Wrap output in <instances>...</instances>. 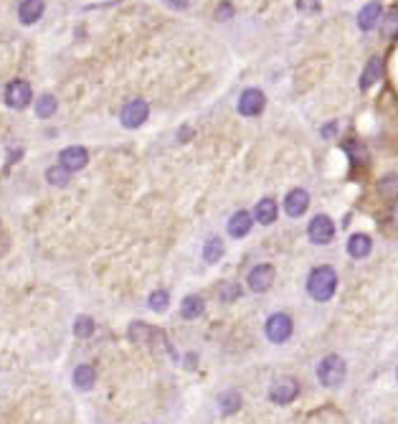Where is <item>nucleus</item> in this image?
Segmentation results:
<instances>
[{
  "label": "nucleus",
  "mask_w": 398,
  "mask_h": 424,
  "mask_svg": "<svg viewBox=\"0 0 398 424\" xmlns=\"http://www.w3.org/2000/svg\"><path fill=\"white\" fill-rule=\"evenodd\" d=\"M297 10L299 13H320V0H297Z\"/></svg>",
  "instance_id": "obj_30"
},
{
  "label": "nucleus",
  "mask_w": 398,
  "mask_h": 424,
  "mask_svg": "<svg viewBox=\"0 0 398 424\" xmlns=\"http://www.w3.org/2000/svg\"><path fill=\"white\" fill-rule=\"evenodd\" d=\"M381 3L378 0H373V3H365L363 8H360V13H358V28L360 31H365V34H371L375 25H381Z\"/></svg>",
  "instance_id": "obj_12"
},
{
  "label": "nucleus",
  "mask_w": 398,
  "mask_h": 424,
  "mask_svg": "<svg viewBox=\"0 0 398 424\" xmlns=\"http://www.w3.org/2000/svg\"><path fill=\"white\" fill-rule=\"evenodd\" d=\"M266 107V97L261 89L257 87H249V89H244L239 97V115L244 117H259L264 112Z\"/></svg>",
  "instance_id": "obj_7"
},
{
  "label": "nucleus",
  "mask_w": 398,
  "mask_h": 424,
  "mask_svg": "<svg viewBox=\"0 0 398 424\" xmlns=\"http://www.w3.org/2000/svg\"><path fill=\"white\" fill-rule=\"evenodd\" d=\"M307 236H309V241H312L315 247H325V244H330L332 236H335V224H332V219L325 216V214H317L315 219H309Z\"/></svg>",
  "instance_id": "obj_6"
},
{
  "label": "nucleus",
  "mask_w": 398,
  "mask_h": 424,
  "mask_svg": "<svg viewBox=\"0 0 398 424\" xmlns=\"http://www.w3.org/2000/svg\"><path fill=\"white\" fill-rule=\"evenodd\" d=\"M335 135H338V122L323 127V137H335Z\"/></svg>",
  "instance_id": "obj_32"
},
{
  "label": "nucleus",
  "mask_w": 398,
  "mask_h": 424,
  "mask_svg": "<svg viewBox=\"0 0 398 424\" xmlns=\"http://www.w3.org/2000/svg\"><path fill=\"white\" fill-rule=\"evenodd\" d=\"M241 404H244V399H241V394L236 389H229L218 397V412H221L224 416L236 414V412L241 409Z\"/></svg>",
  "instance_id": "obj_18"
},
{
  "label": "nucleus",
  "mask_w": 398,
  "mask_h": 424,
  "mask_svg": "<svg viewBox=\"0 0 398 424\" xmlns=\"http://www.w3.org/2000/svg\"><path fill=\"white\" fill-rule=\"evenodd\" d=\"M309 206V193L305 188H292L287 193V199H284V211H287V216L290 219H299L305 216V211Z\"/></svg>",
  "instance_id": "obj_10"
},
{
  "label": "nucleus",
  "mask_w": 398,
  "mask_h": 424,
  "mask_svg": "<svg viewBox=\"0 0 398 424\" xmlns=\"http://www.w3.org/2000/svg\"><path fill=\"white\" fill-rule=\"evenodd\" d=\"M390 216H393V221L398 226V201H393V206H390Z\"/></svg>",
  "instance_id": "obj_34"
},
{
  "label": "nucleus",
  "mask_w": 398,
  "mask_h": 424,
  "mask_svg": "<svg viewBox=\"0 0 398 424\" xmlns=\"http://www.w3.org/2000/svg\"><path fill=\"white\" fill-rule=\"evenodd\" d=\"M345 374H348V366H345V361H342L338 353H330V356H325L320 361V366H317V379L323 386H340L345 381Z\"/></svg>",
  "instance_id": "obj_2"
},
{
  "label": "nucleus",
  "mask_w": 398,
  "mask_h": 424,
  "mask_svg": "<svg viewBox=\"0 0 398 424\" xmlns=\"http://www.w3.org/2000/svg\"><path fill=\"white\" fill-rule=\"evenodd\" d=\"M224 252H226V244L218 236H211V239L203 244V259H206L208 265H216L218 259L224 257Z\"/></svg>",
  "instance_id": "obj_22"
},
{
  "label": "nucleus",
  "mask_w": 398,
  "mask_h": 424,
  "mask_svg": "<svg viewBox=\"0 0 398 424\" xmlns=\"http://www.w3.org/2000/svg\"><path fill=\"white\" fill-rule=\"evenodd\" d=\"M56 109H58V100L54 97V94H43V97L36 100V115L41 117V120L54 117L56 115Z\"/></svg>",
  "instance_id": "obj_25"
},
{
  "label": "nucleus",
  "mask_w": 398,
  "mask_h": 424,
  "mask_svg": "<svg viewBox=\"0 0 398 424\" xmlns=\"http://www.w3.org/2000/svg\"><path fill=\"white\" fill-rule=\"evenodd\" d=\"M381 36L383 38H398V8H390L386 16L381 18Z\"/></svg>",
  "instance_id": "obj_23"
},
{
  "label": "nucleus",
  "mask_w": 398,
  "mask_h": 424,
  "mask_svg": "<svg viewBox=\"0 0 398 424\" xmlns=\"http://www.w3.org/2000/svg\"><path fill=\"white\" fill-rule=\"evenodd\" d=\"M203 310H206L203 298H198V295H188L180 305V315L185 317V320H196V317L203 315Z\"/></svg>",
  "instance_id": "obj_20"
},
{
  "label": "nucleus",
  "mask_w": 398,
  "mask_h": 424,
  "mask_svg": "<svg viewBox=\"0 0 398 424\" xmlns=\"http://www.w3.org/2000/svg\"><path fill=\"white\" fill-rule=\"evenodd\" d=\"M378 196L386 201H398V173L383 175L378 181Z\"/></svg>",
  "instance_id": "obj_21"
},
{
  "label": "nucleus",
  "mask_w": 398,
  "mask_h": 424,
  "mask_svg": "<svg viewBox=\"0 0 398 424\" xmlns=\"http://www.w3.org/2000/svg\"><path fill=\"white\" fill-rule=\"evenodd\" d=\"M396 379H398V368H396Z\"/></svg>",
  "instance_id": "obj_36"
},
{
  "label": "nucleus",
  "mask_w": 398,
  "mask_h": 424,
  "mask_svg": "<svg viewBox=\"0 0 398 424\" xmlns=\"http://www.w3.org/2000/svg\"><path fill=\"white\" fill-rule=\"evenodd\" d=\"M239 298H241L239 282H224L218 287V300H221V302H236Z\"/></svg>",
  "instance_id": "obj_28"
},
{
  "label": "nucleus",
  "mask_w": 398,
  "mask_h": 424,
  "mask_svg": "<svg viewBox=\"0 0 398 424\" xmlns=\"http://www.w3.org/2000/svg\"><path fill=\"white\" fill-rule=\"evenodd\" d=\"M274 277H277V272H274L272 265H257L249 272V280H246V282H249L251 292H266L272 287Z\"/></svg>",
  "instance_id": "obj_11"
},
{
  "label": "nucleus",
  "mask_w": 398,
  "mask_h": 424,
  "mask_svg": "<svg viewBox=\"0 0 398 424\" xmlns=\"http://www.w3.org/2000/svg\"><path fill=\"white\" fill-rule=\"evenodd\" d=\"M150 115V107L145 100H130L122 107V112H119V122H122V127H127V130H137V127L145 125V120H148Z\"/></svg>",
  "instance_id": "obj_5"
},
{
  "label": "nucleus",
  "mask_w": 398,
  "mask_h": 424,
  "mask_svg": "<svg viewBox=\"0 0 398 424\" xmlns=\"http://www.w3.org/2000/svg\"><path fill=\"white\" fill-rule=\"evenodd\" d=\"M178 137H180V142H185V137H193V130L191 127H183L180 133H178Z\"/></svg>",
  "instance_id": "obj_33"
},
{
  "label": "nucleus",
  "mask_w": 398,
  "mask_h": 424,
  "mask_svg": "<svg viewBox=\"0 0 398 424\" xmlns=\"http://www.w3.org/2000/svg\"><path fill=\"white\" fill-rule=\"evenodd\" d=\"M86 163H89V153L82 145H71V148H64L58 153V166H64L69 173H76V170L86 168Z\"/></svg>",
  "instance_id": "obj_9"
},
{
  "label": "nucleus",
  "mask_w": 398,
  "mask_h": 424,
  "mask_svg": "<svg viewBox=\"0 0 398 424\" xmlns=\"http://www.w3.org/2000/svg\"><path fill=\"white\" fill-rule=\"evenodd\" d=\"M345 249H348V254L353 259H365L371 254V249H373V241H371V236H365V234H353L348 239V244H345Z\"/></svg>",
  "instance_id": "obj_16"
},
{
  "label": "nucleus",
  "mask_w": 398,
  "mask_h": 424,
  "mask_svg": "<svg viewBox=\"0 0 398 424\" xmlns=\"http://www.w3.org/2000/svg\"><path fill=\"white\" fill-rule=\"evenodd\" d=\"M94 320H91L89 315H79L74 320V333H76V338H89L91 333H94Z\"/></svg>",
  "instance_id": "obj_29"
},
{
  "label": "nucleus",
  "mask_w": 398,
  "mask_h": 424,
  "mask_svg": "<svg viewBox=\"0 0 398 424\" xmlns=\"http://www.w3.org/2000/svg\"><path fill=\"white\" fill-rule=\"evenodd\" d=\"M170 5H175V8H185L188 5V0H167Z\"/></svg>",
  "instance_id": "obj_35"
},
{
  "label": "nucleus",
  "mask_w": 398,
  "mask_h": 424,
  "mask_svg": "<svg viewBox=\"0 0 398 424\" xmlns=\"http://www.w3.org/2000/svg\"><path fill=\"white\" fill-rule=\"evenodd\" d=\"M299 394V386L294 379H277V381L272 383V389H269V401L272 404H279V407H287V404H292V401L297 399Z\"/></svg>",
  "instance_id": "obj_8"
},
{
  "label": "nucleus",
  "mask_w": 398,
  "mask_h": 424,
  "mask_svg": "<svg viewBox=\"0 0 398 424\" xmlns=\"http://www.w3.org/2000/svg\"><path fill=\"white\" fill-rule=\"evenodd\" d=\"M277 216H279V208H277V201L274 199H261L257 203V211H254V219H257L259 224H274L277 221Z\"/></svg>",
  "instance_id": "obj_17"
},
{
  "label": "nucleus",
  "mask_w": 398,
  "mask_h": 424,
  "mask_svg": "<svg viewBox=\"0 0 398 424\" xmlns=\"http://www.w3.org/2000/svg\"><path fill=\"white\" fill-rule=\"evenodd\" d=\"M43 8H46L43 0H23V3L18 5V18H21V23L34 25L36 21L43 16Z\"/></svg>",
  "instance_id": "obj_15"
},
{
  "label": "nucleus",
  "mask_w": 398,
  "mask_h": 424,
  "mask_svg": "<svg viewBox=\"0 0 398 424\" xmlns=\"http://www.w3.org/2000/svg\"><path fill=\"white\" fill-rule=\"evenodd\" d=\"M69 175L71 173H69L64 166H54L46 170V181H49L51 186H56V188H64V186H69V181H71Z\"/></svg>",
  "instance_id": "obj_26"
},
{
  "label": "nucleus",
  "mask_w": 398,
  "mask_h": 424,
  "mask_svg": "<svg viewBox=\"0 0 398 424\" xmlns=\"http://www.w3.org/2000/svg\"><path fill=\"white\" fill-rule=\"evenodd\" d=\"M383 79V58L381 56H371V61L365 64L363 76H360V89L368 92L373 84H378Z\"/></svg>",
  "instance_id": "obj_14"
},
{
  "label": "nucleus",
  "mask_w": 398,
  "mask_h": 424,
  "mask_svg": "<svg viewBox=\"0 0 398 424\" xmlns=\"http://www.w3.org/2000/svg\"><path fill=\"white\" fill-rule=\"evenodd\" d=\"M3 100L10 109H25L31 102H34V87L25 82V79H13L8 82L5 92H3Z\"/></svg>",
  "instance_id": "obj_3"
},
{
  "label": "nucleus",
  "mask_w": 398,
  "mask_h": 424,
  "mask_svg": "<svg viewBox=\"0 0 398 424\" xmlns=\"http://www.w3.org/2000/svg\"><path fill=\"white\" fill-rule=\"evenodd\" d=\"M148 305H150V310H155V313H165L167 305H170V295H167V290H155V292H150Z\"/></svg>",
  "instance_id": "obj_27"
},
{
  "label": "nucleus",
  "mask_w": 398,
  "mask_h": 424,
  "mask_svg": "<svg viewBox=\"0 0 398 424\" xmlns=\"http://www.w3.org/2000/svg\"><path fill=\"white\" fill-rule=\"evenodd\" d=\"M338 290V272L332 269V267L323 265V267H315L307 277V292L317 302H327V300L335 295Z\"/></svg>",
  "instance_id": "obj_1"
},
{
  "label": "nucleus",
  "mask_w": 398,
  "mask_h": 424,
  "mask_svg": "<svg viewBox=\"0 0 398 424\" xmlns=\"http://www.w3.org/2000/svg\"><path fill=\"white\" fill-rule=\"evenodd\" d=\"M94 383H97V371H94V366H89V364L76 366V371H74V386L76 389L89 391V389H94Z\"/></svg>",
  "instance_id": "obj_19"
},
{
  "label": "nucleus",
  "mask_w": 398,
  "mask_h": 424,
  "mask_svg": "<svg viewBox=\"0 0 398 424\" xmlns=\"http://www.w3.org/2000/svg\"><path fill=\"white\" fill-rule=\"evenodd\" d=\"M251 226H254V216H251L249 211H236L231 219H229V236L233 239H244V236H249Z\"/></svg>",
  "instance_id": "obj_13"
},
{
  "label": "nucleus",
  "mask_w": 398,
  "mask_h": 424,
  "mask_svg": "<svg viewBox=\"0 0 398 424\" xmlns=\"http://www.w3.org/2000/svg\"><path fill=\"white\" fill-rule=\"evenodd\" d=\"M229 18H233V5L229 0H224L216 8V21H229Z\"/></svg>",
  "instance_id": "obj_31"
},
{
  "label": "nucleus",
  "mask_w": 398,
  "mask_h": 424,
  "mask_svg": "<svg viewBox=\"0 0 398 424\" xmlns=\"http://www.w3.org/2000/svg\"><path fill=\"white\" fill-rule=\"evenodd\" d=\"M158 331H152L150 325L140 323V320H134L132 325H130V331H127V335L132 338V343H137V346H145V343H150V338L155 335Z\"/></svg>",
  "instance_id": "obj_24"
},
{
  "label": "nucleus",
  "mask_w": 398,
  "mask_h": 424,
  "mask_svg": "<svg viewBox=\"0 0 398 424\" xmlns=\"http://www.w3.org/2000/svg\"><path fill=\"white\" fill-rule=\"evenodd\" d=\"M292 333H294V323H292V317L287 313H274L264 325V335L269 338V343H277V346L290 341Z\"/></svg>",
  "instance_id": "obj_4"
}]
</instances>
